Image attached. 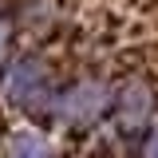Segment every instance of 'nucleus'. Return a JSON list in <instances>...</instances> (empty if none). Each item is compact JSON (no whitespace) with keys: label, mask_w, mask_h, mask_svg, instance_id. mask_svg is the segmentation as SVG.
I'll return each instance as SVG.
<instances>
[{"label":"nucleus","mask_w":158,"mask_h":158,"mask_svg":"<svg viewBox=\"0 0 158 158\" xmlns=\"http://www.w3.org/2000/svg\"><path fill=\"white\" fill-rule=\"evenodd\" d=\"M56 103H59L56 115L63 118V123L87 127V123H95V118L107 111V87H103V83H75V87H67Z\"/></svg>","instance_id":"nucleus-1"},{"label":"nucleus","mask_w":158,"mask_h":158,"mask_svg":"<svg viewBox=\"0 0 158 158\" xmlns=\"http://www.w3.org/2000/svg\"><path fill=\"white\" fill-rule=\"evenodd\" d=\"M8 95L16 107H40L52 99V75L40 59H20L8 75Z\"/></svg>","instance_id":"nucleus-2"},{"label":"nucleus","mask_w":158,"mask_h":158,"mask_svg":"<svg viewBox=\"0 0 158 158\" xmlns=\"http://www.w3.org/2000/svg\"><path fill=\"white\" fill-rule=\"evenodd\" d=\"M150 107H154V95H150L146 83H127L118 91V123L123 127H142Z\"/></svg>","instance_id":"nucleus-3"},{"label":"nucleus","mask_w":158,"mask_h":158,"mask_svg":"<svg viewBox=\"0 0 158 158\" xmlns=\"http://www.w3.org/2000/svg\"><path fill=\"white\" fill-rule=\"evenodd\" d=\"M8 158H56L40 131H16L8 138Z\"/></svg>","instance_id":"nucleus-4"},{"label":"nucleus","mask_w":158,"mask_h":158,"mask_svg":"<svg viewBox=\"0 0 158 158\" xmlns=\"http://www.w3.org/2000/svg\"><path fill=\"white\" fill-rule=\"evenodd\" d=\"M142 158H158V131H150L146 146H142Z\"/></svg>","instance_id":"nucleus-5"},{"label":"nucleus","mask_w":158,"mask_h":158,"mask_svg":"<svg viewBox=\"0 0 158 158\" xmlns=\"http://www.w3.org/2000/svg\"><path fill=\"white\" fill-rule=\"evenodd\" d=\"M8 44V20H0V48Z\"/></svg>","instance_id":"nucleus-6"}]
</instances>
